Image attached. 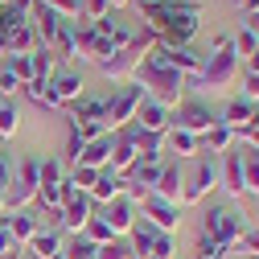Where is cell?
<instances>
[{"label":"cell","mask_w":259,"mask_h":259,"mask_svg":"<svg viewBox=\"0 0 259 259\" xmlns=\"http://www.w3.org/2000/svg\"><path fill=\"white\" fill-rule=\"evenodd\" d=\"M136 107H140V91H123L119 99L107 107V111H111V123H119V119H132V115H136Z\"/></svg>","instance_id":"ba28073f"},{"label":"cell","mask_w":259,"mask_h":259,"mask_svg":"<svg viewBox=\"0 0 259 259\" xmlns=\"http://www.w3.org/2000/svg\"><path fill=\"white\" fill-rule=\"evenodd\" d=\"M17 82H21V78H17L13 70H0V91H17Z\"/></svg>","instance_id":"ac0fdd59"},{"label":"cell","mask_w":259,"mask_h":259,"mask_svg":"<svg viewBox=\"0 0 259 259\" xmlns=\"http://www.w3.org/2000/svg\"><path fill=\"white\" fill-rule=\"evenodd\" d=\"M235 235H239V214H231L226 206H218V210L206 214V239H214L218 247H231Z\"/></svg>","instance_id":"6da1fadb"},{"label":"cell","mask_w":259,"mask_h":259,"mask_svg":"<svg viewBox=\"0 0 259 259\" xmlns=\"http://www.w3.org/2000/svg\"><path fill=\"white\" fill-rule=\"evenodd\" d=\"M13 127H17V111L0 107V136H13Z\"/></svg>","instance_id":"e0dca14e"},{"label":"cell","mask_w":259,"mask_h":259,"mask_svg":"<svg viewBox=\"0 0 259 259\" xmlns=\"http://www.w3.org/2000/svg\"><path fill=\"white\" fill-rule=\"evenodd\" d=\"M136 119H140V132H156V136H160V127L169 123V111L160 107V103H148V107H140Z\"/></svg>","instance_id":"52a82bcc"},{"label":"cell","mask_w":259,"mask_h":259,"mask_svg":"<svg viewBox=\"0 0 259 259\" xmlns=\"http://www.w3.org/2000/svg\"><path fill=\"white\" fill-rule=\"evenodd\" d=\"M62 222L66 226H87L91 222V193H78V189H66V202H62Z\"/></svg>","instance_id":"3957f363"},{"label":"cell","mask_w":259,"mask_h":259,"mask_svg":"<svg viewBox=\"0 0 259 259\" xmlns=\"http://www.w3.org/2000/svg\"><path fill=\"white\" fill-rule=\"evenodd\" d=\"M144 206H148V214H152V222L160 226V231H173L177 226V206L173 202H165V198L152 193V198H144Z\"/></svg>","instance_id":"5b68a950"},{"label":"cell","mask_w":259,"mask_h":259,"mask_svg":"<svg viewBox=\"0 0 259 259\" xmlns=\"http://www.w3.org/2000/svg\"><path fill=\"white\" fill-rule=\"evenodd\" d=\"M177 127H181V132H189V136H198V132H210L214 119H210V111H206L202 103H185L181 115H177Z\"/></svg>","instance_id":"277c9868"},{"label":"cell","mask_w":259,"mask_h":259,"mask_svg":"<svg viewBox=\"0 0 259 259\" xmlns=\"http://www.w3.org/2000/svg\"><path fill=\"white\" fill-rule=\"evenodd\" d=\"M29 243H33V255L37 259H54L58 255V235H33Z\"/></svg>","instance_id":"8fae6325"},{"label":"cell","mask_w":259,"mask_h":259,"mask_svg":"<svg viewBox=\"0 0 259 259\" xmlns=\"http://www.w3.org/2000/svg\"><path fill=\"white\" fill-rule=\"evenodd\" d=\"M78 87H82V82H78L74 74H62V78L54 82V91H50V99H54V103H58V99H74Z\"/></svg>","instance_id":"30bf717a"},{"label":"cell","mask_w":259,"mask_h":259,"mask_svg":"<svg viewBox=\"0 0 259 259\" xmlns=\"http://www.w3.org/2000/svg\"><path fill=\"white\" fill-rule=\"evenodd\" d=\"M222 251H226V247H218L214 239L202 235V243H198V259H222Z\"/></svg>","instance_id":"4fadbf2b"},{"label":"cell","mask_w":259,"mask_h":259,"mask_svg":"<svg viewBox=\"0 0 259 259\" xmlns=\"http://www.w3.org/2000/svg\"><path fill=\"white\" fill-rule=\"evenodd\" d=\"M226 189H231V193H243V152H231V156H226Z\"/></svg>","instance_id":"9c48e42d"},{"label":"cell","mask_w":259,"mask_h":259,"mask_svg":"<svg viewBox=\"0 0 259 259\" xmlns=\"http://www.w3.org/2000/svg\"><path fill=\"white\" fill-rule=\"evenodd\" d=\"M251 140H255V144H259V127H251Z\"/></svg>","instance_id":"ffe728a7"},{"label":"cell","mask_w":259,"mask_h":259,"mask_svg":"<svg viewBox=\"0 0 259 259\" xmlns=\"http://www.w3.org/2000/svg\"><path fill=\"white\" fill-rule=\"evenodd\" d=\"M9 235L13 239H33L37 226H33V218H9Z\"/></svg>","instance_id":"7c38bea8"},{"label":"cell","mask_w":259,"mask_h":259,"mask_svg":"<svg viewBox=\"0 0 259 259\" xmlns=\"http://www.w3.org/2000/svg\"><path fill=\"white\" fill-rule=\"evenodd\" d=\"M103 222L111 226V231H127V226H132V206H127L123 198H111V202H107Z\"/></svg>","instance_id":"8992f818"},{"label":"cell","mask_w":259,"mask_h":259,"mask_svg":"<svg viewBox=\"0 0 259 259\" xmlns=\"http://www.w3.org/2000/svg\"><path fill=\"white\" fill-rule=\"evenodd\" d=\"M226 144H231V127L214 123V127H210V148H226Z\"/></svg>","instance_id":"5bb4252c"},{"label":"cell","mask_w":259,"mask_h":259,"mask_svg":"<svg viewBox=\"0 0 259 259\" xmlns=\"http://www.w3.org/2000/svg\"><path fill=\"white\" fill-rule=\"evenodd\" d=\"M251 119V107L247 103H231V111H226V123H247Z\"/></svg>","instance_id":"9a60e30c"},{"label":"cell","mask_w":259,"mask_h":259,"mask_svg":"<svg viewBox=\"0 0 259 259\" xmlns=\"http://www.w3.org/2000/svg\"><path fill=\"white\" fill-rule=\"evenodd\" d=\"M243 243H247V251H255V255H259V231H247V239H243Z\"/></svg>","instance_id":"d6986e66"},{"label":"cell","mask_w":259,"mask_h":259,"mask_svg":"<svg viewBox=\"0 0 259 259\" xmlns=\"http://www.w3.org/2000/svg\"><path fill=\"white\" fill-rule=\"evenodd\" d=\"M214 177H218V165H214V156H210V160H198V165H193V173H189V185L181 189V198H185V202H198L202 193L214 185Z\"/></svg>","instance_id":"7a4b0ae2"},{"label":"cell","mask_w":259,"mask_h":259,"mask_svg":"<svg viewBox=\"0 0 259 259\" xmlns=\"http://www.w3.org/2000/svg\"><path fill=\"white\" fill-rule=\"evenodd\" d=\"M173 148H177V152H193V148H198V140H193L189 132H181V127H177V132H173Z\"/></svg>","instance_id":"2e32d148"}]
</instances>
